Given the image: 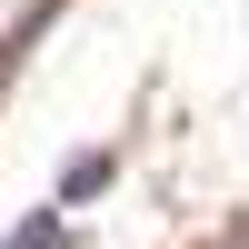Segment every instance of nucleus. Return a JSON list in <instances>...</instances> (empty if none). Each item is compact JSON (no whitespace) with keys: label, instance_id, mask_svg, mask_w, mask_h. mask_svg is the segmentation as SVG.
Wrapping results in <instances>:
<instances>
[{"label":"nucleus","instance_id":"nucleus-1","mask_svg":"<svg viewBox=\"0 0 249 249\" xmlns=\"http://www.w3.org/2000/svg\"><path fill=\"white\" fill-rule=\"evenodd\" d=\"M100 190H110V150H80L60 170V199H100Z\"/></svg>","mask_w":249,"mask_h":249},{"label":"nucleus","instance_id":"nucleus-2","mask_svg":"<svg viewBox=\"0 0 249 249\" xmlns=\"http://www.w3.org/2000/svg\"><path fill=\"white\" fill-rule=\"evenodd\" d=\"M0 249H70V230H60V210H30V219H20Z\"/></svg>","mask_w":249,"mask_h":249}]
</instances>
